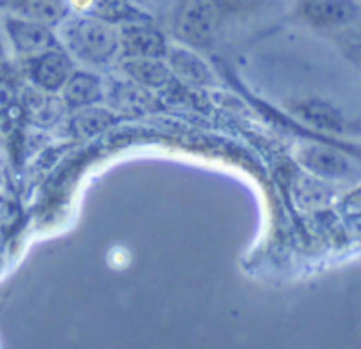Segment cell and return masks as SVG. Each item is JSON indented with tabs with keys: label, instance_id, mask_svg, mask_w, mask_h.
I'll list each match as a JSON object with an SVG mask.
<instances>
[{
	"label": "cell",
	"instance_id": "10",
	"mask_svg": "<svg viewBox=\"0 0 361 349\" xmlns=\"http://www.w3.org/2000/svg\"><path fill=\"white\" fill-rule=\"evenodd\" d=\"M294 114L300 117L303 123L324 131H342L343 121L338 112L331 105L324 103L321 100H307L301 101L294 107Z\"/></svg>",
	"mask_w": 361,
	"mask_h": 349
},
{
	"label": "cell",
	"instance_id": "1",
	"mask_svg": "<svg viewBox=\"0 0 361 349\" xmlns=\"http://www.w3.org/2000/svg\"><path fill=\"white\" fill-rule=\"evenodd\" d=\"M62 40L68 50L87 64H106L119 54L121 48L119 30L106 20L92 16H80L66 22Z\"/></svg>",
	"mask_w": 361,
	"mask_h": 349
},
{
	"label": "cell",
	"instance_id": "5",
	"mask_svg": "<svg viewBox=\"0 0 361 349\" xmlns=\"http://www.w3.org/2000/svg\"><path fill=\"white\" fill-rule=\"evenodd\" d=\"M6 29L16 50L27 55H39L43 52L51 50L55 45V37L48 25L34 22L29 18H8Z\"/></svg>",
	"mask_w": 361,
	"mask_h": 349
},
{
	"label": "cell",
	"instance_id": "13",
	"mask_svg": "<svg viewBox=\"0 0 361 349\" xmlns=\"http://www.w3.org/2000/svg\"><path fill=\"white\" fill-rule=\"evenodd\" d=\"M110 121L109 115H105L103 112H89V114H83L78 117L80 124V134L83 135H92L96 131L102 130L106 123Z\"/></svg>",
	"mask_w": 361,
	"mask_h": 349
},
{
	"label": "cell",
	"instance_id": "8",
	"mask_svg": "<svg viewBox=\"0 0 361 349\" xmlns=\"http://www.w3.org/2000/svg\"><path fill=\"white\" fill-rule=\"evenodd\" d=\"M123 71L137 83L151 89L163 87L170 80L169 66L163 64L159 57H128L123 62Z\"/></svg>",
	"mask_w": 361,
	"mask_h": 349
},
{
	"label": "cell",
	"instance_id": "2",
	"mask_svg": "<svg viewBox=\"0 0 361 349\" xmlns=\"http://www.w3.org/2000/svg\"><path fill=\"white\" fill-rule=\"evenodd\" d=\"M220 15L218 0H180L173 25L177 40L190 47L207 45L216 34Z\"/></svg>",
	"mask_w": 361,
	"mask_h": 349
},
{
	"label": "cell",
	"instance_id": "3",
	"mask_svg": "<svg viewBox=\"0 0 361 349\" xmlns=\"http://www.w3.org/2000/svg\"><path fill=\"white\" fill-rule=\"evenodd\" d=\"M300 13L310 25L335 29L356 22L361 8L356 0H301Z\"/></svg>",
	"mask_w": 361,
	"mask_h": 349
},
{
	"label": "cell",
	"instance_id": "9",
	"mask_svg": "<svg viewBox=\"0 0 361 349\" xmlns=\"http://www.w3.org/2000/svg\"><path fill=\"white\" fill-rule=\"evenodd\" d=\"M62 96L69 107L94 105L103 97L102 80L90 73H73L66 85L62 87Z\"/></svg>",
	"mask_w": 361,
	"mask_h": 349
},
{
	"label": "cell",
	"instance_id": "12",
	"mask_svg": "<svg viewBox=\"0 0 361 349\" xmlns=\"http://www.w3.org/2000/svg\"><path fill=\"white\" fill-rule=\"evenodd\" d=\"M170 64L177 69L179 75H183L190 82L206 83L209 80V71L206 69L204 62L188 52H173L172 57H170Z\"/></svg>",
	"mask_w": 361,
	"mask_h": 349
},
{
	"label": "cell",
	"instance_id": "11",
	"mask_svg": "<svg viewBox=\"0 0 361 349\" xmlns=\"http://www.w3.org/2000/svg\"><path fill=\"white\" fill-rule=\"evenodd\" d=\"M13 8L23 18L44 23V25L62 22L68 15L66 0H13Z\"/></svg>",
	"mask_w": 361,
	"mask_h": 349
},
{
	"label": "cell",
	"instance_id": "4",
	"mask_svg": "<svg viewBox=\"0 0 361 349\" xmlns=\"http://www.w3.org/2000/svg\"><path fill=\"white\" fill-rule=\"evenodd\" d=\"M301 165L324 179H349L354 165L343 153L321 144H310L300 151Z\"/></svg>",
	"mask_w": 361,
	"mask_h": 349
},
{
	"label": "cell",
	"instance_id": "15",
	"mask_svg": "<svg viewBox=\"0 0 361 349\" xmlns=\"http://www.w3.org/2000/svg\"><path fill=\"white\" fill-rule=\"evenodd\" d=\"M343 213L349 218H361V188L343 201Z\"/></svg>",
	"mask_w": 361,
	"mask_h": 349
},
{
	"label": "cell",
	"instance_id": "14",
	"mask_svg": "<svg viewBox=\"0 0 361 349\" xmlns=\"http://www.w3.org/2000/svg\"><path fill=\"white\" fill-rule=\"evenodd\" d=\"M221 6V9L232 13H248L255 11L260 6H264L266 0H218Z\"/></svg>",
	"mask_w": 361,
	"mask_h": 349
},
{
	"label": "cell",
	"instance_id": "7",
	"mask_svg": "<svg viewBox=\"0 0 361 349\" xmlns=\"http://www.w3.org/2000/svg\"><path fill=\"white\" fill-rule=\"evenodd\" d=\"M119 40L126 57H161L166 52L161 34L144 23L124 25L119 30Z\"/></svg>",
	"mask_w": 361,
	"mask_h": 349
},
{
	"label": "cell",
	"instance_id": "6",
	"mask_svg": "<svg viewBox=\"0 0 361 349\" xmlns=\"http://www.w3.org/2000/svg\"><path fill=\"white\" fill-rule=\"evenodd\" d=\"M34 82L44 90H59L73 75V66L68 55L61 50H47L36 55L30 68Z\"/></svg>",
	"mask_w": 361,
	"mask_h": 349
}]
</instances>
